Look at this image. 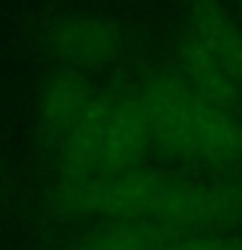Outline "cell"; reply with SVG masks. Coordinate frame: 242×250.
<instances>
[{
	"mask_svg": "<svg viewBox=\"0 0 242 250\" xmlns=\"http://www.w3.org/2000/svg\"><path fill=\"white\" fill-rule=\"evenodd\" d=\"M136 104L154 146L208 164L242 162V125L180 78L156 76L141 89Z\"/></svg>",
	"mask_w": 242,
	"mask_h": 250,
	"instance_id": "cell-1",
	"label": "cell"
},
{
	"mask_svg": "<svg viewBox=\"0 0 242 250\" xmlns=\"http://www.w3.org/2000/svg\"><path fill=\"white\" fill-rule=\"evenodd\" d=\"M151 136L136 99L99 94L81 123L52 148L62 177H89L141 167L151 148Z\"/></svg>",
	"mask_w": 242,
	"mask_h": 250,
	"instance_id": "cell-2",
	"label": "cell"
},
{
	"mask_svg": "<svg viewBox=\"0 0 242 250\" xmlns=\"http://www.w3.org/2000/svg\"><path fill=\"white\" fill-rule=\"evenodd\" d=\"M175 177L148 167H130L120 172L89 177H62L50 190V203L65 216L104 222H151L172 190Z\"/></svg>",
	"mask_w": 242,
	"mask_h": 250,
	"instance_id": "cell-3",
	"label": "cell"
},
{
	"mask_svg": "<svg viewBox=\"0 0 242 250\" xmlns=\"http://www.w3.org/2000/svg\"><path fill=\"white\" fill-rule=\"evenodd\" d=\"M42 50L68 73H101L122 58L125 37L109 19L78 13L52 21L44 29Z\"/></svg>",
	"mask_w": 242,
	"mask_h": 250,
	"instance_id": "cell-4",
	"label": "cell"
},
{
	"mask_svg": "<svg viewBox=\"0 0 242 250\" xmlns=\"http://www.w3.org/2000/svg\"><path fill=\"white\" fill-rule=\"evenodd\" d=\"M99 99V91L78 73L62 70L50 76L37 97V123L44 148H52L81 123V117Z\"/></svg>",
	"mask_w": 242,
	"mask_h": 250,
	"instance_id": "cell-5",
	"label": "cell"
},
{
	"mask_svg": "<svg viewBox=\"0 0 242 250\" xmlns=\"http://www.w3.org/2000/svg\"><path fill=\"white\" fill-rule=\"evenodd\" d=\"M185 37L211 55L242 89V23L216 0H190Z\"/></svg>",
	"mask_w": 242,
	"mask_h": 250,
	"instance_id": "cell-6",
	"label": "cell"
},
{
	"mask_svg": "<svg viewBox=\"0 0 242 250\" xmlns=\"http://www.w3.org/2000/svg\"><path fill=\"white\" fill-rule=\"evenodd\" d=\"M177 68H180V81L211 104L229 109L232 102L242 94L240 86L226 76V70L185 34L177 47Z\"/></svg>",
	"mask_w": 242,
	"mask_h": 250,
	"instance_id": "cell-7",
	"label": "cell"
},
{
	"mask_svg": "<svg viewBox=\"0 0 242 250\" xmlns=\"http://www.w3.org/2000/svg\"><path fill=\"white\" fill-rule=\"evenodd\" d=\"M175 234L151 222H104L83 234L73 250H172Z\"/></svg>",
	"mask_w": 242,
	"mask_h": 250,
	"instance_id": "cell-8",
	"label": "cell"
},
{
	"mask_svg": "<svg viewBox=\"0 0 242 250\" xmlns=\"http://www.w3.org/2000/svg\"><path fill=\"white\" fill-rule=\"evenodd\" d=\"M232 5L237 8V19H240V23H242V0H232Z\"/></svg>",
	"mask_w": 242,
	"mask_h": 250,
	"instance_id": "cell-9",
	"label": "cell"
}]
</instances>
